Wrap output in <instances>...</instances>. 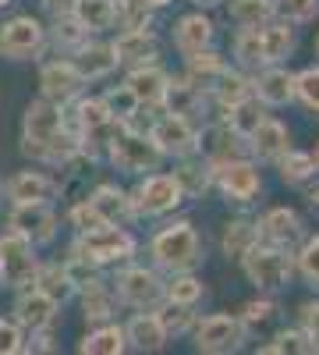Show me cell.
<instances>
[{"label": "cell", "mask_w": 319, "mask_h": 355, "mask_svg": "<svg viewBox=\"0 0 319 355\" xmlns=\"http://www.w3.org/2000/svg\"><path fill=\"white\" fill-rule=\"evenodd\" d=\"M64 128H68V121H64L61 107L50 103L46 96L33 100L25 107V121H21V150L28 157H36V160H46V150Z\"/></svg>", "instance_id": "3957f363"}, {"label": "cell", "mask_w": 319, "mask_h": 355, "mask_svg": "<svg viewBox=\"0 0 319 355\" xmlns=\"http://www.w3.org/2000/svg\"><path fill=\"white\" fill-rule=\"evenodd\" d=\"M82 316L89 323H107L113 316V291L103 281L82 291Z\"/></svg>", "instance_id": "74e56055"}, {"label": "cell", "mask_w": 319, "mask_h": 355, "mask_svg": "<svg viewBox=\"0 0 319 355\" xmlns=\"http://www.w3.org/2000/svg\"><path fill=\"white\" fill-rule=\"evenodd\" d=\"M39 85H43V96H46L50 103L64 107V103H71V100L82 93L85 78L78 75V68L71 64V57H68V61H53V64H46V68L39 71Z\"/></svg>", "instance_id": "9a60e30c"}, {"label": "cell", "mask_w": 319, "mask_h": 355, "mask_svg": "<svg viewBox=\"0 0 319 355\" xmlns=\"http://www.w3.org/2000/svg\"><path fill=\"white\" fill-rule=\"evenodd\" d=\"M202 295H206V288H202V281L192 277L188 270H178L163 284V302H174V306H195Z\"/></svg>", "instance_id": "d590c367"}, {"label": "cell", "mask_w": 319, "mask_h": 355, "mask_svg": "<svg viewBox=\"0 0 319 355\" xmlns=\"http://www.w3.org/2000/svg\"><path fill=\"white\" fill-rule=\"evenodd\" d=\"M15 352H25L21 327L11 320H0V355H15Z\"/></svg>", "instance_id": "f5cc1de1"}, {"label": "cell", "mask_w": 319, "mask_h": 355, "mask_svg": "<svg viewBox=\"0 0 319 355\" xmlns=\"http://www.w3.org/2000/svg\"><path fill=\"white\" fill-rule=\"evenodd\" d=\"M277 15V0H230V18L238 25H263Z\"/></svg>", "instance_id": "ab89813d"}, {"label": "cell", "mask_w": 319, "mask_h": 355, "mask_svg": "<svg viewBox=\"0 0 319 355\" xmlns=\"http://www.w3.org/2000/svg\"><path fill=\"white\" fill-rule=\"evenodd\" d=\"M255 227H259V239H263V242L280 245V249H287V252H291V249L302 242V234H305V231H302V217H298L295 210H287V206H277V210H270Z\"/></svg>", "instance_id": "ac0fdd59"}, {"label": "cell", "mask_w": 319, "mask_h": 355, "mask_svg": "<svg viewBox=\"0 0 319 355\" xmlns=\"http://www.w3.org/2000/svg\"><path fill=\"white\" fill-rule=\"evenodd\" d=\"M4 192L15 206L18 202H50L57 196V182L46 178L43 171H18L15 178H8Z\"/></svg>", "instance_id": "7402d4cb"}, {"label": "cell", "mask_w": 319, "mask_h": 355, "mask_svg": "<svg viewBox=\"0 0 319 355\" xmlns=\"http://www.w3.org/2000/svg\"><path fill=\"white\" fill-rule=\"evenodd\" d=\"M316 53H319V40H316Z\"/></svg>", "instance_id": "6125c7cd"}, {"label": "cell", "mask_w": 319, "mask_h": 355, "mask_svg": "<svg viewBox=\"0 0 319 355\" xmlns=\"http://www.w3.org/2000/svg\"><path fill=\"white\" fill-rule=\"evenodd\" d=\"M263 103H259L255 96H245V100H238V103H230L227 107V128L235 132L238 139H248L255 128H259V121H263Z\"/></svg>", "instance_id": "d6a6232c"}, {"label": "cell", "mask_w": 319, "mask_h": 355, "mask_svg": "<svg viewBox=\"0 0 319 355\" xmlns=\"http://www.w3.org/2000/svg\"><path fill=\"white\" fill-rule=\"evenodd\" d=\"M149 139L156 142V150H160L163 157H178V160H185V157L199 153V132L192 128L188 117H178V114H163V117H156L153 128H149Z\"/></svg>", "instance_id": "7c38bea8"}, {"label": "cell", "mask_w": 319, "mask_h": 355, "mask_svg": "<svg viewBox=\"0 0 319 355\" xmlns=\"http://www.w3.org/2000/svg\"><path fill=\"white\" fill-rule=\"evenodd\" d=\"M195 348L206 352V355H227V352H238L245 345V327L238 316L230 313H213V316H202L195 320Z\"/></svg>", "instance_id": "9c48e42d"}, {"label": "cell", "mask_w": 319, "mask_h": 355, "mask_svg": "<svg viewBox=\"0 0 319 355\" xmlns=\"http://www.w3.org/2000/svg\"><path fill=\"white\" fill-rule=\"evenodd\" d=\"M188 57V78L199 82L202 89H213V82L227 71V61L217 53V50H195V53H185Z\"/></svg>", "instance_id": "1f68e13d"}, {"label": "cell", "mask_w": 319, "mask_h": 355, "mask_svg": "<svg viewBox=\"0 0 319 355\" xmlns=\"http://www.w3.org/2000/svg\"><path fill=\"white\" fill-rule=\"evenodd\" d=\"M149 252H153L156 266H163V270H170V274L192 270V266L202 263V239L188 220H178V224H170L156 234Z\"/></svg>", "instance_id": "6da1fadb"}, {"label": "cell", "mask_w": 319, "mask_h": 355, "mask_svg": "<svg viewBox=\"0 0 319 355\" xmlns=\"http://www.w3.org/2000/svg\"><path fill=\"white\" fill-rule=\"evenodd\" d=\"M302 334L312 341V352H319V302L302 306Z\"/></svg>", "instance_id": "db71d44e"}, {"label": "cell", "mask_w": 319, "mask_h": 355, "mask_svg": "<svg viewBox=\"0 0 319 355\" xmlns=\"http://www.w3.org/2000/svg\"><path fill=\"white\" fill-rule=\"evenodd\" d=\"M235 57L241 68H266L263 64V40H259V25H241L235 36Z\"/></svg>", "instance_id": "f35d334b"}, {"label": "cell", "mask_w": 319, "mask_h": 355, "mask_svg": "<svg viewBox=\"0 0 319 355\" xmlns=\"http://www.w3.org/2000/svg\"><path fill=\"white\" fill-rule=\"evenodd\" d=\"M68 220H71V227H75L78 234H85V231H93V227H103V224H107V220H103V214L96 210V206H93L89 199L78 202V206H71Z\"/></svg>", "instance_id": "f907efd6"}, {"label": "cell", "mask_w": 319, "mask_h": 355, "mask_svg": "<svg viewBox=\"0 0 319 355\" xmlns=\"http://www.w3.org/2000/svg\"><path fill=\"white\" fill-rule=\"evenodd\" d=\"M252 96L263 107H287L295 100V75L287 68L266 64V71L252 82Z\"/></svg>", "instance_id": "d6986e66"}, {"label": "cell", "mask_w": 319, "mask_h": 355, "mask_svg": "<svg viewBox=\"0 0 319 355\" xmlns=\"http://www.w3.org/2000/svg\"><path fill=\"white\" fill-rule=\"evenodd\" d=\"M43 8L50 11V15H71V8H75V0H43Z\"/></svg>", "instance_id": "11a10c76"}, {"label": "cell", "mask_w": 319, "mask_h": 355, "mask_svg": "<svg viewBox=\"0 0 319 355\" xmlns=\"http://www.w3.org/2000/svg\"><path fill=\"white\" fill-rule=\"evenodd\" d=\"M255 242H259V227L252 220H230L224 227V256L227 259H241Z\"/></svg>", "instance_id": "8d00e7d4"}, {"label": "cell", "mask_w": 319, "mask_h": 355, "mask_svg": "<svg viewBox=\"0 0 319 355\" xmlns=\"http://www.w3.org/2000/svg\"><path fill=\"white\" fill-rule=\"evenodd\" d=\"M273 313H277V306L270 302V299H255V302H248L245 309H241V327H245V334L248 331H255V327H263V323H270L273 320Z\"/></svg>", "instance_id": "681fc988"}, {"label": "cell", "mask_w": 319, "mask_h": 355, "mask_svg": "<svg viewBox=\"0 0 319 355\" xmlns=\"http://www.w3.org/2000/svg\"><path fill=\"white\" fill-rule=\"evenodd\" d=\"M213 182L220 185V192L227 196V202H252L259 192H263V174L248 157H235L213 167Z\"/></svg>", "instance_id": "30bf717a"}, {"label": "cell", "mask_w": 319, "mask_h": 355, "mask_svg": "<svg viewBox=\"0 0 319 355\" xmlns=\"http://www.w3.org/2000/svg\"><path fill=\"white\" fill-rule=\"evenodd\" d=\"M128 199H131V210L138 217H163L185 202V192H181L174 174H146Z\"/></svg>", "instance_id": "ba28073f"}, {"label": "cell", "mask_w": 319, "mask_h": 355, "mask_svg": "<svg viewBox=\"0 0 319 355\" xmlns=\"http://www.w3.org/2000/svg\"><path fill=\"white\" fill-rule=\"evenodd\" d=\"M107 157H110L113 167L125 171V174H146V171H156V164L163 160V153L156 150V142H153L146 132H135L131 125H125L118 135L110 139Z\"/></svg>", "instance_id": "8992f818"}, {"label": "cell", "mask_w": 319, "mask_h": 355, "mask_svg": "<svg viewBox=\"0 0 319 355\" xmlns=\"http://www.w3.org/2000/svg\"><path fill=\"white\" fill-rule=\"evenodd\" d=\"M8 4H11V0H0V8H8Z\"/></svg>", "instance_id": "94428289"}, {"label": "cell", "mask_w": 319, "mask_h": 355, "mask_svg": "<svg viewBox=\"0 0 319 355\" xmlns=\"http://www.w3.org/2000/svg\"><path fill=\"white\" fill-rule=\"evenodd\" d=\"M277 11L287 21H312L319 15V0H277Z\"/></svg>", "instance_id": "816d5d0a"}, {"label": "cell", "mask_w": 319, "mask_h": 355, "mask_svg": "<svg viewBox=\"0 0 319 355\" xmlns=\"http://www.w3.org/2000/svg\"><path fill=\"white\" fill-rule=\"evenodd\" d=\"M174 178H178L185 199H199L202 192L213 185V164H210L206 157L195 160V153H192V157H185V164H181L178 171H174Z\"/></svg>", "instance_id": "f1b7e54d"}, {"label": "cell", "mask_w": 319, "mask_h": 355, "mask_svg": "<svg viewBox=\"0 0 319 355\" xmlns=\"http://www.w3.org/2000/svg\"><path fill=\"white\" fill-rule=\"evenodd\" d=\"M85 40H89V33H85V28L71 18V15H61V18H57V25H53V43L57 46H64V50H78Z\"/></svg>", "instance_id": "f6af8a7d"}, {"label": "cell", "mask_w": 319, "mask_h": 355, "mask_svg": "<svg viewBox=\"0 0 319 355\" xmlns=\"http://www.w3.org/2000/svg\"><path fill=\"white\" fill-rule=\"evenodd\" d=\"M125 341H128V348H135V352H160L170 338H167V331H163L156 309H142V313H135V316L125 323Z\"/></svg>", "instance_id": "ffe728a7"}, {"label": "cell", "mask_w": 319, "mask_h": 355, "mask_svg": "<svg viewBox=\"0 0 319 355\" xmlns=\"http://www.w3.org/2000/svg\"><path fill=\"white\" fill-rule=\"evenodd\" d=\"M57 306L46 291H39L36 284L33 288H21L18 302H15V323L25 331H43V327H53L57 320Z\"/></svg>", "instance_id": "2e32d148"}, {"label": "cell", "mask_w": 319, "mask_h": 355, "mask_svg": "<svg viewBox=\"0 0 319 355\" xmlns=\"http://www.w3.org/2000/svg\"><path fill=\"white\" fill-rule=\"evenodd\" d=\"M213 96H217L224 107H230V103L252 96V82H248L241 71H230V64H227V71L213 82Z\"/></svg>", "instance_id": "60d3db41"}, {"label": "cell", "mask_w": 319, "mask_h": 355, "mask_svg": "<svg viewBox=\"0 0 319 355\" xmlns=\"http://www.w3.org/2000/svg\"><path fill=\"white\" fill-rule=\"evenodd\" d=\"M259 40H263V64H280L284 57H291L295 50V28L291 21H263L259 25Z\"/></svg>", "instance_id": "484cf974"}, {"label": "cell", "mask_w": 319, "mask_h": 355, "mask_svg": "<svg viewBox=\"0 0 319 355\" xmlns=\"http://www.w3.org/2000/svg\"><path fill=\"white\" fill-rule=\"evenodd\" d=\"M277 164H280V182L284 185H305L312 174H319L316 157L312 153H302V150H284L277 157Z\"/></svg>", "instance_id": "836d02e7"}, {"label": "cell", "mask_w": 319, "mask_h": 355, "mask_svg": "<svg viewBox=\"0 0 319 355\" xmlns=\"http://www.w3.org/2000/svg\"><path fill=\"white\" fill-rule=\"evenodd\" d=\"M118 299L125 306L135 309H156L163 302V281L156 277V270H146V266H128V270L118 274Z\"/></svg>", "instance_id": "4fadbf2b"}, {"label": "cell", "mask_w": 319, "mask_h": 355, "mask_svg": "<svg viewBox=\"0 0 319 355\" xmlns=\"http://www.w3.org/2000/svg\"><path fill=\"white\" fill-rule=\"evenodd\" d=\"M64 270H68V277H71L75 291H85V288H93V284H100V281H103V277H100V266H96V263H89L85 256H71V259L64 263Z\"/></svg>", "instance_id": "bcb514c9"}, {"label": "cell", "mask_w": 319, "mask_h": 355, "mask_svg": "<svg viewBox=\"0 0 319 355\" xmlns=\"http://www.w3.org/2000/svg\"><path fill=\"white\" fill-rule=\"evenodd\" d=\"M156 316H160V323H163L167 338H170V334H185V331L195 327L192 306H174V302H167V309H156Z\"/></svg>", "instance_id": "ee69618b"}, {"label": "cell", "mask_w": 319, "mask_h": 355, "mask_svg": "<svg viewBox=\"0 0 319 355\" xmlns=\"http://www.w3.org/2000/svg\"><path fill=\"white\" fill-rule=\"evenodd\" d=\"M295 96L319 114V68H305L302 75H295Z\"/></svg>", "instance_id": "c3c4849f"}, {"label": "cell", "mask_w": 319, "mask_h": 355, "mask_svg": "<svg viewBox=\"0 0 319 355\" xmlns=\"http://www.w3.org/2000/svg\"><path fill=\"white\" fill-rule=\"evenodd\" d=\"M113 53H118V64L138 68V64H153L160 46H156L153 28H128V33H121L118 43H113Z\"/></svg>", "instance_id": "44dd1931"}, {"label": "cell", "mask_w": 319, "mask_h": 355, "mask_svg": "<svg viewBox=\"0 0 319 355\" xmlns=\"http://www.w3.org/2000/svg\"><path fill=\"white\" fill-rule=\"evenodd\" d=\"M135 4H142V8H149V11H156V8H167L170 0H135Z\"/></svg>", "instance_id": "9f6ffc18"}, {"label": "cell", "mask_w": 319, "mask_h": 355, "mask_svg": "<svg viewBox=\"0 0 319 355\" xmlns=\"http://www.w3.org/2000/svg\"><path fill=\"white\" fill-rule=\"evenodd\" d=\"M312 157H316V167H319V146H316V153H312Z\"/></svg>", "instance_id": "91938a15"}, {"label": "cell", "mask_w": 319, "mask_h": 355, "mask_svg": "<svg viewBox=\"0 0 319 355\" xmlns=\"http://www.w3.org/2000/svg\"><path fill=\"white\" fill-rule=\"evenodd\" d=\"M241 266H245V277L259 288V291H280L295 274V259L287 249L280 245H270L259 239L245 256H241Z\"/></svg>", "instance_id": "7a4b0ae2"}, {"label": "cell", "mask_w": 319, "mask_h": 355, "mask_svg": "<svg viewBox=\"0 0 319 355\" xmlns=\"http://www.w3.org/2000/svg\"><path fill=\"white\" fill-rule=\"evenodd\" d=\"M135 252V239L128 234L125 224H103V227H93L78 234L75 242V256H85L96 266H107V263H125L131 259Z\"/></svg>", "instance_id": "52a82bcc"}, {"label": "cell", "mask_w": 319, "mask_h": 355, "mask_svg": "<svg viewBox=\"0 0 319 355\" xmlns=\"http://www.w3.org/2000/svg\"><path fill=\"white\" fill-rule=\"evenodd\" d=\"M125 125L118 121V117H110L107 103L103 100H82L75 107V135H78V146H82V153H89V157H100L107 153V146L110 139L118 135Z\"/></svg>", "instance_id": "277c9868"}, {"label": "cell", "mask_w": 319, "mask_h": 355, "mask_svg": "<svg viewBox=\"0 0 319 355\" xmlns=\"http://www.w3.org/2000/svg\"><path fill=\"white\" fill-rule=\"evenodd\" d=\"M125 348H128L125 327H113V323H100L93 334H85L78 341V352L82 355H121Z\"/></svg>", "instance_id": "4dcf8cb0"}, {"label": "cell", "mask_w": 319, "mask_h": 355, "mask_svg": "<svg viewBox=\"0 0 319 355\" xmlns=\"http://www.w3.org/2000/svg\"><path fill=\"white\" fill-rule=\"evenodd\" d=\"M167 71H160L156 64H138V68H131V75H128V89H131V96L138 100V107H160V100H163V89H167Z\"/></svg>", "instance_id": "d4e9b609"}, {"label": "cell", "mask_w": 319, "mask_h": 355, "mask_svg": "<svg viewBox=\"0 0 319 355\" xmlns=\"http://www.w3.org/2000/svg\"><path fill=\"white\" fill-rule=\"evenodd\" d=\"M259 352H263V355H309L312 352V341L302 331H280L270 345H263Z\"/></svg>", "instance_id": "7bdbcfd3"}, {"label": "cell", "mask_w": 319, "mask_h": 355, "mask_svg": "<svg viewBox=\"0 0 319 355\" xmlns=\"http://www.w3.org/2000/svg\"><path fill=\"white\" fill-rule=\"evenodd\" d=\"M213 21L206 18V15H185V18H178V25H174V43H178V50L181 53H195V50H206L210 43H213Z\"/></svg>", "instance_id": "4316f807"}, {"label": "cell", "mask_w": 319, "mask_h": 355, "mask_svg": "<svg viewBox=\"0 0 319 355\" xmlns=\"http://www.w3.org/2000/svg\"><path fill=\"white\" fill-rule=\"evenodd\" d=\"M46 46V28L33 15H18L0 25V57L11 61H28Z\"/></svg>", "instance_id": "8fae6325"}, {"label": "cell", "mask_w": 319, "mask_h": 355, "mask_svg": "<svg viewBox=\"0 0 319 355\" xmlns=\"http://www.w3.org/2000/svg\"><path fill=\"white\" fill-rule=\"evenodd\" d=\"M160 107L167 114H178V117H199L202 107H206V89H202L199 82H192L188 75L185 78H167V89H163V100Z\"/></svg>", "instance_id": "e0dca14e"}, {"label": "cell", "mask_w": 319, "mask_h": 355, "mask_svg": "<svg viewBox=\"0 0 319 355\" xmlns=\"http://www.w3.org/2000/svg\"><path fill=\"white\" fill-rule=\"evenodd\" d=\"M309 202H312L316 210H319V189H312V192H309Z\"/></svg>", "instance_id": "680465c9"}, {"label": "cell", "mask_w": 319, "mask_h": 355, "mask_svg": "<svg viewBox=\"0 0 319 355\" xmlns=\"http://www.w3.org/2000/svg\"><path fill=\"white\" fill-rule=\"evenodd\" d=\"M71 18L85 28V33H103L118 18V0H75Z\"/></svg>", "instance_id": "83f0119b"}, {"label": "cell", "mask_w": 319, "mask_h": 355, "mask_svg": "<svg viewBox=\"0 0 319 355\" xmlns=\"http://www.w3.org/2000/svg\"><path fill=\"white\" fill-rule=\"evenodd\" d=\"M33 284H36L39 291H46L53 302H68L71 295H75V284H71V277H68V270H64L61 263H46V266H39Z\"/></svg>", "instance_id": "e575fe53"}, {"label": "cell", "mask_w": 319, "mask_h": 355, "mask_svg": "<svg viewBox=\"0 0 319 355\" xmlns=\"http://www.w3.org/2000/svg\"><path fill=\"white\" fill-rule=\"evenodd\" d=\"M248 142V153L259 157V160H277L284 150H287V142H291V132H287L284 121H277V117H263L259 121V128L245 139Z\"/></svg>", "instance_id": "cb8c5ba5"}, {"label": "cell", "mask_w": 319, "mask_h": 355, "mask_svg": "<svg viewBox=\"0 0 319 355\" xmlns=\"http://www.w3.org/2000/svg\"><path fill=\"white\" fill-rule=\"evenodd\" d=\"M192 4H199V8H217V4H224V0H192Z\"/></svg>", "instance_id": "6f0895ef"}, {"label": "cell", "mask_w": 319, "mask_h": 355, "mask_svg": "<svg viewBox=\"0 0 319 355\" xmlns=\"http://www.w3.org/2000/svg\"><path fill=\"white\" fill-rule=\"evenodd\" d=\"M295 259H298L302 277H305L312 288H319V234H312V239L302 242V249H298Z\"/></svg>", "instance_id": "7dc6e473"}, {"label": "cell", "mask_w": 319, "mask_h": 355, "mask_svg": "<svg viewBox=\"0 0 319 355\" xmlns=\"http://www.w3.org/2000/svg\"><path fill=\"white\" fill-rule=\"evenodd\" d=\"M89 202L103 214V220H107V224H125L128 217H135L128 192H121L118 185H100V189L89 196Z\"/></svg>", "instance_id": "f546056e"}, {"label": "cell", "mask_w": 319, "mask_h": 355, "mask_svg": "<svg viewBox=\"0 0 319 355\" xmlns=\"http://www.w3.org/2000/svg\"><path fill=\"white\" fill-rule=\"evenodd\" d=\"M36 270H39V259L33 252V242L8 227L0 234V284L11 288V291L33 288Z\"/></svg>", "instance_id": "5b68a950"}, {"label": "cell", "mask_w": 319, "mask_h": 355, "mask_svg": "<svg viewBox=\"0 0 319 355\" xmlns=\"http://www.w3.org/2000/svg\"><path fill=\"white\" fill-rule=\"evenodd\" d=\"M100 100L107 103L110 117H118L121 125H131V117L142 110V107H138V100L131 96V89H128V85H113V89H107V93H103Z\"/></svg>", "instance_id": "b9f144b4"}, {"label": "cell", "mask_w": 319, "mask_h": 355, "mask_svg": "<svg viewBox=\"0 0 319 355\" xmlns=\"http://www.w3.org/2000/svg\"><path fill=\"white\" fill-rule=\"evenodd\" d=\"M8 224H11V231L25 234L33 245L53 242V234H57V217L46 202H18L8 217Z\"/></svg>", "instance_id": "5bb4252c"}, {"label": "cell", "mask_w": 319, "mask_h": 355, "mask_svg": "<svg viewBox=\"0 0 319 355\" xmlns=\"http://www.w3.org/2000/svg\"><path fill=\"white\" fill-rule=\"evenodd\" d=\"M71 64L78 68V75L85 82H93V78H107L113 68H118V53H113V43H89L85 40L71 53Z\"/></svg>", "instance_id": "603a6c76"}, {"label": "cell", "mask_w": 319, "mask_h": 355, "mask_svg": "<svg viewBox=\"0 0 319 355\" xmlns=\"http://www.w3.org/2000/svg\"><path fill=\"white\" fill-rule=\"evenodd\" d=\"M0 192H4V185H0Z\"/></svg>", "instance_id": "be15d7a7"}]
</instances>
